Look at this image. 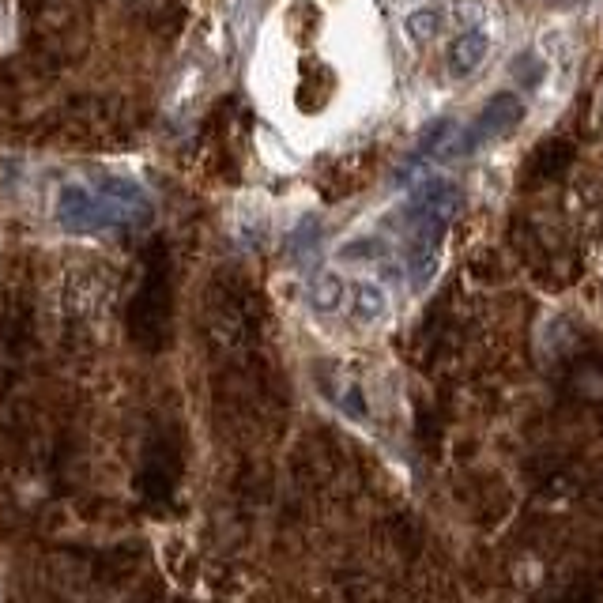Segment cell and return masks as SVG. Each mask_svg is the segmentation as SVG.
I'll list each match as a JSON object with an SVG mask.
<instances>
[{"mask_svg":"<svg viewBox=\"0 0 603 603\" xmlns=\"http://www.w3.org/2000/svg\"><path fill=\"white\" fill-rule=\"evenodd\" d=\"M151 215V200L136 181L110 178L98 189L65 185L57 196V223L68 234H102V230L136 227Z\"/></svg>","mask_w":603,"mask_h":603,"instance_id":"6da1fadb","label":"cell"},{"mask_svg":"<svg viewBox=\"0 0 603 603\" xmlns=\"http://www.w3.org/2000/svg\"><path fill=\"white\" fill-rule=\"evenodd\" d=\"M170 298H174V291H170V264H166V253L159 249L155 261L147 264V276L129 306V336L147 351H159L166 336H170V313H174Z\"/></svg>","mask_w":603,"mask_h":603,"instance_id":"7a4b0ae2","label":"cell"},{"mask_svg":"<svg viewBox=\"0 0 603 603\" xmlns=\"http://www.w3.org/2000/svg\"><path fill=\"white\" fill-rule=\"evenodd\" d=\"M521 121H524V102L513 95V91H502V95H494L487 106H483L475 129H479L483 144H487V140H506V136H513V132L521 129Z\"/></svg>","mask_w":603,"mask_h":603,"instance_id":"3957f363","label":"cell"},{"mask_svg":"<svg viewBox=\"0 0 603 603\" xmlns=\"http://www.w3.org/2000/svg\"><path fill=\"white\" fill-rule=\"evenodd\" d=\"M408 208H419V212H430V215H438V219H453L460 208V193H457V185L453 181H445V178H423L419 181V189L411 193V204Z\"/></svg>","mask_w":603,"mask_h":603,"instance_id":"277c9868","label":"cell"},{"mask_svg":"<svg viewBox=\"0 0 603 603\" xmlns=\"http://www.w3.org/2000/svg\"><path fill=\"white\" fill-rule=\"evenodd\" d=\"M487 49H490V38L483 31L460 34L457 42H453V49H449L453 76H472V72H479V65L487 61Z\"/></svg>","mask_w":603,"mask_h":603,"instance_id":"5b68a950","label":"cell"},{"mask_svg":"<svg viewBox=\"0 0 603 603\" xmlns=\"http://www.w3.org/2000/svg\"><path fill=\"white\" fill-rule=\"evenodd\" d=\"M385 291L374 287V283H362L359 291H355V317L359 321H377V317H385Z\"/></svg>","mask_w":603,"mask_h":603,"instance_id":"8992f818","label":"cell"},{"mask_svg":"<svg viewBox=\"0 0 603 603\" xmlns=\"http://www.w3.org/2000/svg\"><path fill=\"white\" fill-rule=\"evenodd\" d=\"M343 302V279L340 276H317L313 279V306L321 313H328V310H336Z\"/></svg>","mask_w":603,"mask_h":603,"instance_id":"52a82bcc","label":"cell"},{"mask_svg":"<svg viewBox=\"0 0 603 603\" xmlns=\"http://www.w3.org/2000/svg\"><path fill=\"white\" fill-rule=\"evenodd\" d=\"M438 27H441V16L434 8H419V12L408 16V34L415 42H430V38L438 34Z\"/></svg>","mask_w":603,"mask_h":603,"instance_id":"ba28073f","label":"cell"},{"mask_svg":"<svg viewBox=\"0 0 603 603\" xmlns=\"http://www.w3.org/2000/svg\"><path fill=\"white\" fill-rule=\"evenodd\" d=\"M513 80L521 83V87H536L543 80V61H539L536 53H517L513 57Z\"/></svg>","mask_w":603,"mask_h":603,"instance_id":"9c48e42d","label":"cell"},{"mask_svg":"<svg viewBox=\"0 0 603 603\" xmlns=\"http://www.w3.org/2000/svg\"><path fill=\"white\" fill-rule=\"evenodd\" d=\"M551 151H555L551 144L539 147V166H543V174H562L573 163V151L566 144H558V155H551Z\"/></svg>","mask_w":603,"mask_h":603,"instance_id":"30bf717a","label":"cell"},{"mask_svg":"<svg viewBox=\"0 0 603 603\" xmlns=\"http://www.w3.org/2000/svg\"><path fill=\"white\" fill-rule=\"evenodd\" d=\"M377 253H381V242H377V238H359V242L340 249L343 261H366V257H377Z\"/></svg>","mask_w":603,"mask_h":603,"instance_id":"8fae6325","label":"cell"}]
</instances>
